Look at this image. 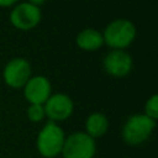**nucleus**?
<instances>
[{"instance_id": "obj_12", "label": "nucleus", "mask_w": 158, "mask_h": 158, "mask_svg": "<svg viewBox=\"0 0 158 158\" xmlns=\"http://www.w3.org/2000/svg\"><path fill=\"white\" fill-rule=\"evenodd\" d=\"M46 116L44 114V109L42 105L38 104H31L27 109V117L30 118V121L32 122H40L43 120V117Z\"/></svg>"}, {"instance_id": "obj_10", "label": "nucleus", "mask_w": 158, "mask_h": 158, "mask_svg": "<svg viewBox=\"0 0 158 158\" xmlns=\"http://www.w3.org/2000/svg\"><path fill=\"white\" fill-rule=\"evenodd\" d=\"M104 43L102 35L94 28H85L77 36V44L84 51H95Z\"/></svg>"}, {"instance_id": "obj_11", "label": "nucleus", "mask_w": 158, "mask_h": 158, "mask_svg": "<svg viewBox=\"0 0 158 158\" xmlns=\"http://www.w3.org/2000/svg\"><path fill=\"white\" fill-rule=\"evenodd\" d=\"M85 128H86L85 133H88L91 138H98L106 133L109 128V121L104 114L94 112L88 117Z\"/></svg>"}, {"instance_id": "obj_2", "label": "nucleus", "mask_w": 158, "mask_h": 158, "mask_svg": "<svg viewBox=\"0 0 158 158\" xmlns=\"http://www.w3.org/2000/svg\"><path fill=\"white\" fill-rule=\"evenodd\" d=\"M156 120L144 114L132 115L122 128V138L130 146H137L144 142L153 132Z\"/></svg>"}, {"instance_id": "obj_7", "label": "nucleus", "mask_w": 158, "mask_h": 158, "mask_svg": "<svg viewBox=\"0 0 158 158\" xmlns=\"http://www.w3.org/2000/svg\"><path fill=\"white\" fill-rule=\"evenodd\" d=\"M43 109L46 116H48L51 121H63L72 115L73 101L65 94H54L48 98Z\"/></svg>"}, {"instance_id": "obj_13", "label": "nucleus", "mask_w": 158, "mask_h": 158, "mask_svg": "<svg viewBox=\"0 0 158 158\" xmlns=\"http://www.w3.org/2000/svg\"><path fill=\"white\" fill-rule=\"evenodd\" d=\"M144 111H146L144 115H147L148 117H151L153 120H157V117H158V95L157 94L152 95L147 100L146 106H144Z\"/></svg>"}, {"instance_id": "obj_8", "label": "nucleus", "mask_w": 158, "mask_h": 158, "mask_svg": "<svg viewBox=\"0 0 158 158\" xmlns=\"http://www.w3.org/2000/svg\"><path fill=\"white\" fill-rule=\"evenodd\" d=\"M132 58L122 49H114L104 58V69L112 77H125L131 72Z\"/></svg>"}, {"instance_id": "obj_3", "label": "nucleus", "mask_w": 158, "mask_h": 158, "mask_svg": "<svg viewBox=\"0 0 158 158\" xmlns=\"http://www.w3.org/2000/svg\"><path fill=\"white\" fill-rule=\"evenodd\" d=\"M136 37V27L135 25L125 19H118L109 23L105 28L102 38L104 42L116 49L125 48L130 46Z\"/></svg>"}, {"instance_id": "obj_6", "label": "nucleus", "mask_w": 158, "mask_h": 158, "mask_svg": "<svg viewBox=\"0 0 158 158\" xmlns=\"http://www.w3.org/2000/svg\"><path fill=\"white\" fill-rule=\"evenodd\" d=\"M31 78V65L23 58L11 59L4 68V80L11 88H21Z\"/></svg>"}, {"instance_id": "obj_4", "label": "nucleus", "mask_w": 158, "mask_h": 158, "mask_svg": "<svg viewBox=\"0 0 158 158\" xmlns=\"http://www.w3.org/2000/svg\"><path fill=\"white\" fill-rule=\"evenodd\" d=\"M96 152V144L85 132H75L64 139L62 148L63 158H93Z\"/></svg>"}, {"instance_id": "obj_15", "label": "nucleus", "mask_w": 158, "mask_h": 158, "mask_svg": "<svg viewBox=\"0 0 158 158\" xmlns=\"http://www.w3.org/2000/svg\"><path fill=\"white\" fill-rule=\"evenodd\" d=\"M44 2V0H30V4L35 5V6H38V5H42Z\"/></svg>"}, {"instance_id": "obj_14", "label": "nucleus", "mask_w": 158, "mask_h": 158, "mask_svg": "<svg viewBox=\"0 0 158 158\" xmlns=\"http://www.w3.org/2000/svg\"><path fill=\"white\" fill-rule=\"evenodd\" d=\"M17 0H0V6L2 7H6V6H10L12 4H15Z\"/></svg>"}, {"instance_id": "obj_1", "label": "nucleus", "mask_w": 158, "mask_h": 158, "mask_svg": "<svg viewBox=\"0 0 158 158\" xmlns=\"http://www.w3.org/2000/svg\"><path fill=\"white\" fill-rule=\"evenodd\" d=\"M64 132L53 121H48L37 136V149L46 158H54L62 153L64 144Z\"/></svg>"}, {"instance_id": "obj_9", "label": "nucleus", "mask_w": 158, "mask_h": 158, "mask_svg": "<svg viewBox=\"0 0 158 158\" xmlns=\"http://www.w3.org/2000/svg\"><path fill=\"white\" fill-rule=\"evenodd\" d=\"M51 83L43 75H37L30 78L28 81L25 84V98L31 104H44L48 98L51 96Z\"/></svg>"}, {"instance_id": "obj_5", "label": "nucleus", "mask_w": 158, "mask_h": 158, "mask_svg": "<svg viewBox=\"0 0 158 158\" xmlns=\"http://www.w3.org/2000/svg\"><path fill=\"white\" fill-rule=\"evenodd\" d=\"M41 10L30 2H22L17 5L10 15L11 23L19 30H31L38 25L41 21Z\"/></svg>"}]
</instances>
